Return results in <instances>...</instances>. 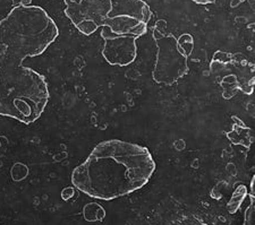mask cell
<instances>
[{"mask_svg": "<svg viewBox=\"0 0 255 225\" xmlns=\"http://www.w3.org/2000/svg\"><path fill=\"white\" fill-rule=\"evenodd\" d=\"M251 204L246 208L244 214V224L243 225H255V204H254V196L250 195Z\"/></svg>", "mask_w": 255, "mask_h": 225, "instance_id": "obj_9", "label": "cell"}, {"mask_svg": "<svg viewBox=\"0 0 255 225\" xmlns=\"http://www.w3.org/2000/svg\"><path fill=\"white\" fill-rule=\"evenodd\" d=\"M237 55L218 51L210 65V71L215 75L217 83L223 87V96L227 100L232 99L237 91H242L246 95L254 92V65L243 56L237 59Z\"/></svg>", "mask_w": 255, "mask_h": 225, "instance_id": "obj_3", "label": "cell"}, {"mask_svg": "<svg viewBox=\"0 0 255 225\" xmlns=\"http://www.w3.org/2000/svg\"><path fill=\"white\" fill-rule=\"evenodd\" d=\"M155 167L149 149L121 139H109L99 143L85 161L74 169L72 183L89 197L113 200L143 188Z\"/></svg>", "mask_w": 255, "mask_h": 225, "instance_id": "obj_1", "label": "cell"}, {"mask_svg": "<svg viewBox=\"0 0 255 225\" xmlns=\"http://www.w3.org/2000/svg\"><path fill=\"white\" fill-rule=\"evenodd\" d=\"M246 196H248V189H246L245 186H240L236 188V190L234 191V194L232 196V199L229 200L227 205V210L230 214H235V213L240 210V207L242 206L243 202L245 200Z\"/></svg>", "mask_w": 255, "mask_h": 225, "instance_id": "obj_8", "label": "cell"}, {"mask_svg": "<svg viewBox=\"0 0 255 225\" xmlns=\"http://www.w3.org/2000/svg\"><path fill=\"white\" fill-rule=\"evenodd\" d=\"M74 194H75V190H74L73 187H66L65 189L61 191V198H63L65 202H68L69 199L73 198Z\"/></svg>", "mask_w": 255, "mask_h": 225, "instance_id": "obj_10", "label": "cell"}, {"mask_svg": "<svg viewBox=\"0 0 255 225\" xmlns=\"http://www.w3.org/2000/svg\"><path fill=\"white\" fill-rule=\"evenodd\" d=\"M193 1L199 5H209V3H215L217 0H193Z\"/></svg>", "mask_w": 255, "mask_h": 225, "instance_id": "obj_12", "label": "cell"}, {"mask_svg": "<svg viewBox=\"0 0 255 225\" xmlns=\"http://www.w3.org/2000/svg\"><path fill=\"white\" fill-rule=\"evenodd\" d=\"M254 182H255V177H253V179H252V181H251V191H252V196H254L255 195V188H254Z\"/></svg>", "mask_w": 255, "mask_h": 225, "instance_id": "obj_13", "label": "cell"}, {"mask_svg": "<svg viewBox=\"0 0 255 225\" xmlns=\"http://www.w3.org/2000/svg\"><path fill=\"white\" fill-rule=\"evenodd\" d=\"M136 41L134 36H117L105 40L102 56L112 66H128L137 57Z\"/></svg>", "mask_w": 255, "mask_h": 225, "instance_id": "obj_5", "label": "cell"}, {"mask_svg": "<svg viewBox=\"0 0 255 225\" xmlns=\"http://www.w3.org/2000/svg\"><path fill=\"white\" fill-rule=\"evenodd\" d=\"M83 215L88 222H101L106 218V211L97 203H90L84 206Z\"/></svg>", "mask_w": 255, "mask_h": 225, "instance_id": "obj_7", "label": "cell"}, {"mask_svg": "<svg viewBox=\"0 0 255 225\" xmlns=\"http://www.w3.org/2000/svg\"><path fill=\"white\" fill-rule=\"evenodd\" d=\"M152 36L157 43V60L152 78L161 85H172L190 73V55L180 47L176 36L166 31L152 28Z\"/></svg>", "mask_w": 255, "mask_h": 225, "instance_id": "obj_4", "label": "cell"}, {"mask_svg": "<svg viewBox=\"0 0 255 225\" xmlns=\"http://www.w3.org/2000/svg\"><path fill=\"white\" fill-rule=\"evenodd\" d=\"M32 0H13L14 6H28Z\"/></svg>", "mask_w": 255, "mask_h": 225, "instance_id": "obj_11", "label": "cell"}, {"mask_svg": "<svg viewBox=\"0 0 255 225\" xmlns=\"http://www.w3.org/2000/svg\"><path fill=\"white\" fill-rule=\"evenodd\" d=\"M232 118L235 121V124L233 126V129L226 134V136L234 145H241L246 147V149H250L254 141L252 129L246 126L241 119H238L237 117L233 116Z\"/></svg>", "mask_w": 255, "mask_h": 225, "instance_id": "obj_6", "label": "cell"}, {"mask_svg": "<svg viewBox=\"0 0 255 225\" xmlns=\"http://www.w3.org/2000/svg\"><path fill=\"white\" fill-rule=\"evenodd\" d=\"M65 15L82 34L91 35L102 28L104 40L141 38L152 16L143 0H65Z\"/></svg>", "mask_w": 255, "mask_h": 225, "instance_id": "obj_2", "label": "cell"}]
</instances>
